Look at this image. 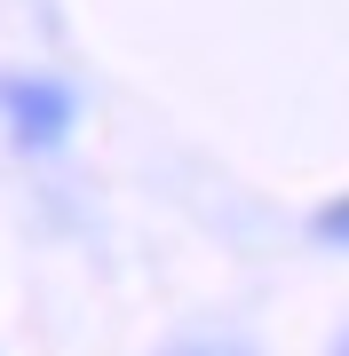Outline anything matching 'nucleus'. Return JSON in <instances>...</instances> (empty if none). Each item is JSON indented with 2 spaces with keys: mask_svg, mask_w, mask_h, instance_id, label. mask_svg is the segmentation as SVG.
<instances>
[{
  "mask_svg": "<svg viewBox=\"0 0 349 356\" xmlns=\"http://www.w3.org/2000/svg\"><path fill=\"white\" fill-rule=\"evenodd\" d=\"M8 119H16V135H24V143H56V135H64V119H72V103L56 95V88H8Z\"/></svg>",
  "mask_w": 349,
  "mask_h": 356,
  "instance_id": "f257e3e1",
  "label": "nucleus"
},
{
  "mask_svg": "<svg viewBox=\"0 0 349 356\" xmlns=\"http://www.w3.org/2000/svg\"><path fill=\"white\" fill-rule=\"evenodd\" d=\"M318 229H325L334 245H349V198H341V206H325V214H318Z\"/></svg>",
  "mask_w": 349,
  "mask_h": 356,
  "instance_id": "f03ea898",
  "label": "nucleus"
},
{
  "mask_svg": "<svg viewBox=\"0 0 349 356\" xmlns=\"http://www.w3.org/2000/svg\"><path fill=\"white\" fill-rule=\"evenodd\" d=\"M199 356H207V348H199Z\"/></svg>",
  "mask_w": 349,
  "mask_h": 356,
  "instance_id": "7ed1b4c3",
  "label": "nucleus"
}]
</instances>
